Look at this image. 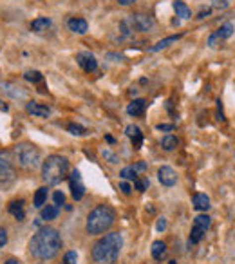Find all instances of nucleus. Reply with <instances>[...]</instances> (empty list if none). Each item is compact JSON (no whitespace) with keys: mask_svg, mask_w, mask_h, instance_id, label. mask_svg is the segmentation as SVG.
Segmentation results:
<instances>
[{"mask_svg":"<svg viewBox=\"0 0 235 264\" xmlns=\"http://www.w3.org/2000/svg\"><path fill=\"white\" fill-rule=\"evenodd\" d=\"M61 250V237L55 228H42L31 239L29 252L40 261H49L57 257Z\"/></svg>","mask_w":235,"mask_h":264,"instance_id":"nucleus-1","label":"nucleus"},{"mask_svg":"<svg viewBox=\"0 0 235 264\" xmlns=\"http://www.w3.org/2000/svg\"><path fill=\"white\" fill-rule=\"evenodd\" d=\"M123 246V237L119 232L105 234L92 248V259L100 264H113L119 257Z\"/></svg>","mask_w":235,"mask_h":264,"instance_id":"nucleus-2","label":"nucleus"},{"mask_svg":"<svg viewBox=\"0 0 235 264\" xmlns=\"http://www.w3.org/2000/svg\"><path fill=\"white\" fill-rule=\"evenodd\" d=\"M114 219H116L114 210L111 208V206H107V204H100V206H96V208L89 213L87 224H85L87 234H91V235L105 234V232L113 226Z\"/></svg>","mask_w":235,"mask_h":264,"instance_id":"nucleus-3","label":"nucleus"},{"mask_svg":"<svg viewBox=\"0 0 235 264\" xmlns=\"http://www.w3.org/2000/svg\"><path fill=\"white\" fill-rule=\"evenodd\" d=\"M67 172H69V161L61 156H49L42 163V179L51 187L61 183L67 178Z\"/></svg>","mask_w":235,"mask_h":264,"instance_id":"nucleus-4","label":"nucleus"},{"mask_svg":"<svg viewBox=\"0 0 235 264\" xmlns=\"http://www.w3.org/2000/svg\"><path fill=\"white\" fill-rule=\"evenodd\" d=\"M13 156L15 161L26 170H35L36 167H40V150L33 147L31 143H20L13 148Z\"/></svg>","mask_w":235,"mask_h":264,"instance_id":"nucleus-5","label":"nucleus"},{"mask_svg":"<svg viewBox=\"0 0 235 264\" xmlns=\"http://www.w3.org/2000/svg\"><path fill=\"white\" fill-rule=\"evenodd\" d=\"M15 168L11 165V159L7 154L0 152V190H7L15 183Z\"/></svg>","mask_w":235,"mask_h":264,"instance_id":"nucleus-6","label":"nucleus"},{"mask_svg":"<svg viewBox=\"0 0 235 264\" xmlns=\"http://www.w3.org/2000/svg\"><path fill=\"white\" fill-rule=\"evenodd\" d=\"M210 226V217L208 215H197L194 219V226H192V234H190V243L197 244L201 239L205 237L206 230Z\"/></svg>","mask_w":235,"mask_h":264,"instance_id":"nucleus-7","label":"nucleus"},{"mask_svg":"<svg viewBox=\"0 0 235 264\" xmlns=\"http://www.w3.org/2000/svg\"><path fill=\"white\" fill-rule=\"evenodd\" d=\"M69 185H71V190H72V198L80 201L83 198V194H85V187L82 183V176L78 170H72L71 176H69Z\"/></svg>","mask_w":235,"mask_h":264,"instance_id":"nucleus-8","label":"nucleus"},{"mask_svg":"<svg viewBox=\"0 0 235 264\" xmlns=\"http://www.w3.org/2000/svg\"><path fill=\"white\" fill-rule=\"evenodd\" d=\"M128 24L132 26V29L141 31V33H147V31H150L154 27V20L145 15H132L130 16V20H128Z\"/></svg>","mask_w":235,"mask_h":264,"instance_id":"nucleus-9","label":"nucleus"},{"mask_svg":"<svg viewBox=\"0 0 235 264\" xmlns=\"http://www.w3.org/2000/svg\"><path fill=\"white\" fill-rule=\"evenodd\" d=\"M76 62H78V66L82 67L85 72L96 71V67H98L96 58H94V55H91V53H78Z\"/></svg>","mask_w":235,"mask_h":264,"instance_id":"nucleus-10","label":"nucleus"},{"mask_svg":"<svg viewBox=\"0 0 235 264\" xmlns=\"http://www.w3.org/2000/svg\"><path fill=\"white\" fill-rule=\"evenodd\" d=\"M158 176L161 185H165V187H174L177 183V174L172 167H161L158 170Z\"/></svg>","mask_w":235,"mask_h":264,"instance_id":"nucleus-11","label":"nucleus"},{"mask_svg":"<svg viewBox=\"0 0 235 264\" xmlns=\"http://www.w3.org/2000/svg\"><path fill=\"white\" fill-rule=\"evenodd\" d=\"M147 170V163H143V161H139V163H136V165H130V167H125L121 170V179H138V174L139 172H145Z\"/></svg>","mask_w":235,"mask_h":264,"instance_id":"nucleus-12","label":"nucleus"},{"mask_svg":"<svg viewBox=\"0 0 235 264\" xmlns=\"http://www.w3.org/2000/svg\"><path fill=\"white\" fill-rule=\"evenodd\" d=\"M232 33H234V26H232V24H225V26L221 27L217 33H214V35L210 36L208 46L210 47H215V44H217L219 40H226V38H230Z\"/></svg>","mask_w":235,"mask_h":264,"instance_id":"nucleus-13","label":"nucleus"},{"mask_svg":"<svg viewBox=\"0 0 235 264\" xmlns=\"http://www.w3.org/2000/svg\"><path fill=\"white\" fill-rule=\"evenodd\" d=\"M26 109L29 114H35V116H38V118L51 116V109L47 105H42V103H38V102H29L26 105Z\"/></svg>","mask_w":235,"mask_h":264,"instance_id":"nucleus-14","label":"nucleus"},{"mask_svg":"<svg viewBox=\"0 0 235 264\" xmlns=\"http://www.w3.org/2000/svg\"><path fill=\"white\" fill-rule=\"evenodd\" d=\"M145 109H147V102L145 100H134V102H130L128 103V107H127V112H128V116H143L145 114Z\"/></svg>","mask_w":235,"mask_h":264,"instance_id":"nucleus-15","label":"nucleus"},{"mask_svg":"<svg viewBox=\"0 0 235 264\" xmlns=\"http://www.w3.org/2000/svg\"><path fill=\"white\" fill-rule=\"evenodd\" d=\"M67 27H69L72 33H76V35H85L89 29L87 22L83 20V18H71V20L67 22Z\"/></svg>","mask_w":235,"mask_h":264,"instance_id":"nucleus-16","label":"nucleus"},{"mask_svg":"<svg viewBox=\"0 0 235 264\" xmlns=\"http://www.w3.org/2000/svg\"><path fill=\"white\" fill-rule=\"evenodd\" d=\"M127 136L132 139L134 147H136V148L141 147V143H143V136H141V131H139V127H136V125H128V127H127Z\"/></svg>","mask_w":235,"mask_h":264,"instance_id":"nucleus-17","label":"nucleus"},{"mask_svg":"<svg viewBox=\"0 0 235 264\" xmlns=\"http://www.w3.org/2000/svg\"><path fill=\"white\" fill-rule=\"evenodd\" d=\"M194 208L201 210V212H206L210 208V198L206 194H195L194 196Z\"/></svg>","mask_w":235,"mask_h":264,"instance_id":"nucleus-18","label":"nucleus"},{"mask_svg":"<svg viewBox=\"0 0 235 264\" xmlns=\"http://www.w3.org/2000/svg\"><path fill=\"white\" fill-rule=\"evenodd\" d=\"M174 11L177 13V16H181L183 20H188L190 16H192V11L186 4H184L183 0H174Z\"/></svg>","mask_w":235,"mask_h":264,"instance_id":"nucleus-19","label":"nucleus"},{"mask_svg":"<svg viewBox=\"0 0 235 264\" xmlns=\"http://www.w3.org/2000/svg\"><path fill=\"white\" fill-rule=\"evenodd\" d=\"M51 27V20L49 18H36V20H33V24H31V29L36 31V33H44V31H47Z\"/></svg>","mask_w":235,"mask_h":264,"instance_id":"nucleus-20","label":"nucleus"},{"mask_svg":"<svg viewBox=\"0 0 235 264\" xmlns=\"http://www.w3.org/2000/svg\"><path fill=\"white\" fill-rule=\"evenodd\" d=\"M9 212L15 215L16 221H22L24 219V201H13V203L9 204Z\"/></svg>","mask_w":235,"mask_h":264,"instance_id":"nucleus-21","label":"nucleus"},{"mask_svg":"<svg viewBox=\"0 0 235 264\" xmlns=\"http://www.w3.org/2000/svg\"><path fill=\"white\" fill-rule=\"evenodd\" d=\"M58 217V206L57 204H47L46 208H42V219L44 221H53Z\"/></svg>","mask_w":235,"mask_h":264,"instance_id":"nucleus-22","label":"nucleus"},{"mask_svg":"<svg viewBox=\"0 0 235 264\" xmlns=\"http://www.w3.org/2000/svg\"><path fill=\"white\" fill-rule=\"evenodd\" d=\"M179 38H181V35H174V36H169V38H165V40L158 42L154 47H150V51L156 53V51H161V49H165V47H169L170 44H174V42H177Z\"/></svg>","mask_w":235,"mask_h":264,"instance_id":"nucleus-23","label":"nucleus"},{"mask_svg":"<svg viewBox=\"0 0 235 264\" xmlns=\"http://www.w3.org/2000/svg\"><path fill=\"white\" fill-rule=\"evenodd\" d=\"M165 254H167V246H165L161 241H156V243L152 244V257L156 261H159V259H163Z\"/></svg>","mask_w":235,"mask_h":264,"instance_id":"nucleus-24","label":"nucleus"},{"mask_svg":"<svg viewBox=\"0 0 235 264\" xmlns=\"http://www.w3.org/2000/svg\"><path fill=\"white\" fill-rule=\"evenodd\" d=\"M46 201H47V188L42 187V188H38L35 194V206L36 208H42V206L46 204Z\"/></svg>","mask_w":235,"mask_h":264,"instance_id":"nucleus-25","label":"nucleus"},{"mask_svg":"<svg viewBox=\"0 0 235 264\" xmlns=\"http://www.w3.org/2000/svg\"><path fill=\"white\" fill-rule=\"evenodd\" d=\"M161 147H163L165 150H174V148L177 147V139H176L172 134H169V136H165L163 139H161Z\"/></svg>","mask_w":235,"mask_h":264,"instance_id":"nucleus-26","label":"nucleus"},{"mask_svg":"<svg viewBox=\"0 0 235 264\" xmlns=\"http://www.w3.org/2000/svg\"><path fill=\"white\" fill-rule=\"evenodd\" d=\"M24 78H26L27 81H33V83H38V81L44 80V76H42L38 71H27L26 74H24Z\"/></svg>","mask_w":235,"mask_h":264,"instance_id":"nucleus-27","label":"nucleus"},{"mask_svg":"<svg viewBox=\"0 0 235 264\" xmlns=\"http://www.w3.org/2000/svg\"><path fill=\"white\" fill-rule=\"evenodd\" d=\"M69 132H71V134H74V136H83V134H87V131H85V129L83 127H80V125H74V123H71V125H69Z\"/></svg>","mask_w":235,"mask_h":264,"instance_id":"nucleus-28","label":"nucleus"},{"mask_svg":"<svg viewBox=\"0 0 235 264\" xmlns=\"http://www.w3.org/2000/svg\"><path fill=\"white\" fill-rule=\"evenodd\" d=\"M76 261H78L76 252H67L65 254V264H76Z\"/></svg>","mask_w":235,"mask_h":264,"instance_id":"nucleus-29","label":"nucleus"},{"mask_svg":"<svg viewBox=\"0 0 235 264\" xmlns=\"http://www.w3.org/2000/svg\"><path fill=\"white\" fill-rule=\"evenodd\" d=\"M212 5H214L215 9H226L228 7V0H214Z\"/></svg>","mask_w":235,"mask_h":264,"instance_id":"nucleus-30","label":"nucleus"},{"mask_svg":"<svg viewBox=\"0 0 235 264\" xmlns=\"http://www.w3.org/2000/svg\"><path fill=\"white\" fill-rule=\"evenodd\" d=\"M53 199H55V204H57V206H60V204H63V201H65V196H63L61 192H55Z\"/></svg>","mask_w":235,"mask_h":264,"instance_id":"nucleus-31","label":"nucleus"},{"mask_svg":"<svg viewBox=\"0 0 235 264\" xmlns=\"http://www.w3.org/2000/svg\"><path fill=\"white\" fill-rule=\"evenodd\" d=\"M5 243H7V232H5V230L0 226V248H4Z\"/></svg>","mask_w":235,"mask_h":264,"instance_id":"nucleus-32","label":"nucleus"},{"mask_svg":"<svg viewBox=\"0 0 235 264\" xmlns=\"http://www.w3.org/2000/svg\"><path fill=\"white\" fill-rule=\"evenodd\" d=\"M134 183H136V188H138L139 192H145V188L148 187V181H138V179H136Z\"/></svg>","mask_w":235,"mask_h":264,"instance_id":"nucleus-33","label":"nucleus"},{"mask_svg":"<svg viewBox=\"0 0 235 264\" xmlns=\"http://www.w3.org/2000/svg\"><path fill=\"white\" fill-rule=\"evenodd\" d=\"M119 190H121L123 194H127V196H128V194H130V192H132V188H130V185L125 183V181H123V183L119 185Z\"/></svg>","mask_w":235,"mask_h":264,"instance_id":"nucleus-34","label":"nucleus"},{"mask_svg":"<svg viewBox=\"0 0 235 264\" xmlns=\"http://www.w3.org/2000/svg\"><path fill=\"white\" fill-rule=\"evenodd\" d=\"M165 228H167V221H165V219L161 217V219L158 221V232H163Z\"/></svg>","mask_w":235,"mask_h":264,"instance_id":"nucleus-35","label":"nucleus"},{"mask_svg":"<svg viewBox=\"0 0 235 264\" xmlns=\"http://www.w3.org/2000/svg\"><path fill=\"white\" fill-rule=\"evenodd\" d=\"M158 131H174V125H167V123H161V125H158Z\"/></svg>","mask_w":235,"mask_h":264,"instance_id":"nucleus-36","label":"nucleus"},{"mask_svg":"<svg viewBox=\"0 0 235 264\" xmlns=\"http://www.w3.org/2000/svg\"><path fill=\"white\" fill-rule=\"evenodd\" d=\"M118 2H119L121 5H130V4H134L136 0H118Z\"/></svg>","mask_w":235,"mask_h":264,"instance_id":"nucleus-37","label":"nucleus"},{"mask_svg":"<svg viewBox=\"0 0 235 264\" xmlns=\"http://www.w3.org/2000/svg\"><path fill=\"white\" fill-rule=\"evenodd\" d=\"M206 15H210V9H206V11H201V13H199V16H197V18H205Z\"/></svg>","mask_w":235,"mask_h":264,"instance_id":"nucleus-38","label":"nucleus"},{"mask_svg":"<svg viewBox=\"0 0 235 264\" xmlns=\"http://www.w3.org/2000/svg\"><path fill=\"white\" fill-rule=\"evenodd\" d=\"M4 264H18V261H16V259H9V261H5Z\"/></svg>","mask_w":235,"mask_h":264,"instance_id":"nucleus-39","label":"nucleus"},{"mask_svg":"<svg viewBox=\"0 0 235 264\" xmlns=\"http://www.w3.org/2000/svg\"><path fill=\"white\" fill-rule=\"evenodd\" d=\"M169 264H176V261H170V263Z\"/></svg>","mask_w":235,"mask_h":264,"instance_id":"nucleus-40","label":"nucleus"}]
</instances>
